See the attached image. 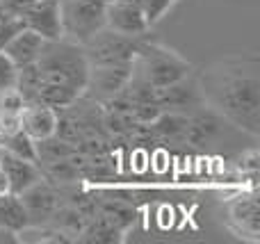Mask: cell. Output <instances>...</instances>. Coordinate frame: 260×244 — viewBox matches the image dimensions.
<instances>
[{
    "instance_id": "cell-10",
    "label": "cell",
    "mask_w": 260,
    "mask_h": 244,
    "mask_svg": "<svg viewBox=\"0 0 260 244\" xmlns=\"http://www.w3.org/2000/svg\"><path fill=\"white\" fill-rule=\"evenodd\" d=\"M18 199H21L23 208H25L30 224H48L53 213L57 210V205L62 203L57 187L50 185L44 178L32 183L27 190H23L21 194H18ZM30 224H27V226H30Z\"/></svg>"
},
{
    "instance_id": "cell-4",
    "label": "cell",
    "mask_w": 260,
    "mask_h": 244,
    "mask_svg": "<svg viewBox=\"0 0 260 244\" xmlns=\"http://www.w3.org/2000/svg\"><path fill=\"white\" fill-rule=\"evenodd\" d=\"M108 3L110 0H57L64 39L85 44L103 30Z\"/></svg>"
},
{
    "instance_id": "cell-15",
    "label": "cell",
    "mask_w": 260,
    "mask_h": 244,
    "mask_svg": "<svg viewBox=\"0 0 260 244\" xmlns=\"http://www.w3.org/2000/svg\"><path fill=\"white\" fill-rule=\"evenodd\" d=\"M0 169L5 171L9 181V192L12 194H21L23 190L32 185V183L41 181V169L37 162H30V160L16 158V155L3 151V158H0Z\"/></svg>"
},
{
    "instance_id": "cell-9",
    "label": "cell",
    "mask_w": 260,
    "mask_h": 244,
    "mask_svg": "<svg viewBox=\"0 0 260 244\" xmlns=\"http://www.w3.org/2000/svg\"><path fill=\"white\" fill-rule=\"evenodd\" d=\"M105 27L123 37H144L151 32V23L144 12L130 0H110L105 12Z\"/></svg>"
},
{
    "instance_id": "cell-2",
    "label": "cell",
    "mask_w": 260,
    "mask_h": 244,
    "mask_svg": "<svg viewBox=\"0 0 260 244\" xmlns=\"http://www.w3.org/2000/svg\"><path fill=\"white\" fill-rule=\"evenodd\" d=\"M35 66L44 80L67 87V89L76 91L78 96L85 94L87 78H89V62H87L82 44H76L64 37L46 41Z\"/></svg>"
},
{
    "instance_id": "cell-1",
    "label": "cell",
    "mask_w": 260,
    "mask_h": 244,
    "mask_svg": "<svg viewBox=\"0 0 260 244\" xmlns=\"http://www.w3.org/2000/svg\"><path fill=\"white\" fill-rule=\"evenodd\" d=\"M203 103L224 121L260 135V59L256 53H238L208 64L197 76Z\"/></svg>"
},
{
    "instance_id": "cell-12",
    "label": "cell",
    "mask_w": 260,
    "mask_h": 244,
    "mask_svg": "<svg viewBox=\"0 0 260 244\" xmlns=\"http://www.w3.org/2000/svg\"><path fill=\"white\" fill-rule=\"evenodd\" d=\"M55 128H57V110L39 100H27L21 112V130L39 142L53 137Z\"/></svg>"
},
{
    "instance_id": "cell-24",
    "label": "cell",
    "mask_w": 260,
    "mask_h": 244,
    "mask_svg": "<svg viewBox=\"0 0 260 244\" xmlns=\"http://www.w3.org/2000/svg\"><path fill=\"white\" fill-rule=\"evenodd\" d=\"M0 158H3V146H0Z\"/></svg>"
},
{
    "instance_id": "cell-18",
    "label": "cell",
    "mask_w": 260,
    "mask_h": 244,
    "mask_svg": "<svg viewBox=\"0 0 260 244\" xmlns=\"http://www.w3.org/2000/svg\"><path fill=\"white\" fill-rule=\"evenodd\" d=\"M0 146H3V151L16 155V158L37 162V142L32 140L27 132H23L21 128L14 130V132H9V135H5L3 142H0Z\"/></svg>"
},
{
    "instance_id": "cell-7",
    "label": "cell",
    "mask_w": 260,
    "mask_h": 244,
    "mask_svg": "<svg viewBox=\"0 0 260 244\" xmlns=\"http://www.w3.org/2000/svg\"><path fill=\"white\" fill-rule=\"evenodd\" d=\"M155 103L165 112H178V114H192L199 108H203V96L199 89L197 76H185L174 85H167L162 89H155Z\"/></svg>"
},
{
    "instance_id": "cell-14",
    "label": "cell",
    "mask_w": 260,
    "mask_h": 244,
    "mask_svg": "<svg viewBox=\"0 0 260 244\" xmlns=\"http://www.w3.org/2000/svg\"><path fill=\"white\" fill-rule=\"evenodd\" d=\"M221 121L224 119L215 112L212 108L203 105L199 108L197 112L187 114V128H185V142L194 146H201V144H208L210 140H215L217 135L221 132Z\"/></svg>"
},
{
    "instance_id": "cell-25",
    "label": "cell",
    "mask_w": 260,
    "mask_h": 244,
    "mask_svg": "<svg viewBox=\"0 0 260 244\" xmlns=\"http://www.w3.org/2000/svg\"><path fill=\"white\" fill-rule=\"evenodd\" d=\"M0 142H3V135H0Z\"/></svg>"
},
{
    "instance_id": "cell-20",
    "label": "cell",
    "mask_w": 260,
    "mask_h": 244,
    "mask_svg": "<svg viewBox=\"0 0 260 244\" xmlns=\"http://www.w3.org/2000/svg\"><path fill=\"white\" fill-rule=\"evenodd\" d=\"M14 82H16V66L0 50V91L7 89V87H14Z\"/></svg>"
},
{
    "instance_id": "cell-21",
    "label": "cell",
    "mask_w": 260,
    "mask_h": 244,
    "mask_svg": "<svg viewBox=\"0 0 260 244\" xmlns=\"http://www.w3.org/2000/svg\"><path fill=\"white\" fill-rule=\"evenodd\" d=\"M35 0H0V7L14 18H23V14L30 9V5Z\"/></svg>"
},
{
    "instance_id": "cell-19",
    "label": "cell",
    "mask_w": 260,
    "mask_h": 244,
    "mask_svg": "<svg viewBox=\"0 0 260 244\" xmlns=\"http://www.w3.org/2000/svg\"><path fill=\"white\" fill-rule=\"evenodd\" d=\"M130 3L137 5V7L144 12L146 21L151 23V25H155V23L169 12V7L176 3V0H130Z\"/></svg>"
},
{
    "instance_id": "cell-13",
    "label": "cell",
    "mask_w": 260,
    "mask_h": 244,
    "mask_svg": "<svg viewBox=\"0 0 260 244\" xmlns=\"http://www.w3.org/2000/svg\"><path fill=\"white\" fill-rule=\"evenodd\" d=\"M44 44H46L44 37H39L37 32L27 30V27H21V30L5 44L3 53L7 55L9 62L16 68H23L39 59V53H41V48H44Z\"/></svg>"
},
{
    "instance_id": "cell-8",
    "label": "cell",
    "mask_w": 260,
    "mask_h": 244,
    "mask_svg": "<svg viewBox=\"0 0 260 244\" xmlns=\"http://www.w3.org/2000/svg\"><path fill=\"white\" fill-rule=\"evenodd\" d=\"M133 73V64H112V66H89L85 94L96 103H105L108 98L117 96L128 82Z\"/></svg>"
},
{
    "instance_id": "cell-11",
    "label": "cell",
    "mask_w": 260,
    "mask_h": 244,
    "mask_svg": "<svg viewBox=\"0 0 260 244\" xmlns=\"http://www.w3.org/2000/svg\"><path fill=\"white\" fill-rule=\"evenodd\" d=\"M23 27L37 32L46 41L62 39V21H59L57 0H35L25 14H23Z\"/></svg>"
},
{
    "instance_id": "cell-22",
    "label": "cell",
    "mask_w": 260,
    "mask_h": 244,
    "mask_svg": "<svg viewBox=\"0 0 260 244\" xmlns=\"http://www.w3.org/2000/svg\"><path fill=\"white\" fill-rule=\"evenodd\" d=\"M240 169H242V173H249L251 181H256L258 178V151L256 149L247 151V153L240 158Z\"/></svg>"
},
{
    "instance_id": "cell-6",
    "label": "cell",
    "mask_w": 260,
    "mask_h": 244,
    "mask_svg": "<svg viewBox=\"0 0 260 244\" xmlns=\"http://www.w3.org/2000/svg\"><path fill=\"white\" fill-rule=\"evenodd\" d=\"M226 222L229 228L238 237L247 242L260 240V205H258V192L253 187L251 192L235 196L226 210Z\"/></svg>"
},
{
    "instance_id": "cell-23",
    "label": "cell",
    "mask_w": 260,
    "mask_h": 244,
    "mask_svg": "<svg viewBox=\"0 0 260 244\" xmlns=\"http://www.w3.org/2000/svg\"><path fill=\"white\" fill-rule=\"evenodd\" d=\"M7 192H9V181L5 176V171L0 169V194H7Z\"/></svg>"
},
{
    "instance_id": "cell-16",
    "label": "cell",
    "mask_w": 260,
    "mask_h": 244,
    "mask_svg": "<svg viewBox=\"0 0 260 244\" xmlns=\"http://www.w3.org/2000/svg\"><path fill=\"white\" fill-rule=\"evenodd\" d=\"M27 224H30V219H27V213L23 208L18 194H12V192L0 194V231L16 235Z\"/></svg>"
},
{
    "instance_id": "cell-17",
    "label": "cell",
    "mask_w": 260,
    "mask_h": 244,
    "mask_svg": "<svg viewBox=\"0 0 260 244\" xmlns=\"http://www.w3.org/2000/svg\"><path fill=\"white\" fill-rule=\"evenodd\" d=\"M151 126L157 135L167 137V140H183L185 128H187V114L165 112V110H160V114L151 121Z\"/></svg>"
},
{
    "instance_id": "cell-5",
    "label": "cell",
    "mask_w": 260,
    "mask_h": 244,
    "mask_svg": "<svg viewBox=\"0 0 260 244\" xmlns=\"http://www.w3.org/2000/svg\"><path fill=\"white\" fill-rule=\"evenodd\" d=\"M139 37H123L103 27L89 41L82 44L89 66H112V64H133Z\"/></svg>"
},
{
    "instance_id": "cell-3",
    "label": "cell",
    "mask_w": 260,
    "mask_h": 244,
    "mask_svg": "<svg viewBox=\"0 0 260 244\" xmlns=\"http://www.w3.org/2000/svg\"><path fill=\"white\" fill-rule=\"evenodd\" d=\"M133 73L139 76L153 89H162L167 85H174L180 78L192 73V64L183 59L176 50L160 41L148 39V34L139 37L137 50L133 57Z\"/></svg>"
}]
</instances>
